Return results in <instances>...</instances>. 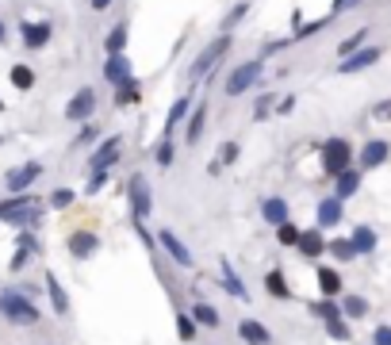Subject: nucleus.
I'll return each mask as SVG.
<instances>
[{"instance_id":"f257e3e1","label":"nucleus","mask_w":391,"mask_h":345,"mask_svg":"<svg viewBox=\"0 0 391 345\" xmlns=\"http://www.w3.org/2000/svg\"><path fill=\"white\" fill-rule=\"evenodd\" d=\"M226 50H230V35L223 31L215 42H208V46L200 50V57H196V62H192V69H188V81H192V85H196V81H203V77H208L211 69H215L219 62H223V54H226Z\"/></svg>"},{"instance_id":"f03ea898","label":"nucleus","mask_w":391,"mask_h":345,"mask_svg":"<svg viewBox=\"0 0 391 345\" xmlns=\"http://www.w3.org/2000/svg\"><path fill=\"white\" fill-rule=\"evenodd\" d=\"M0 315H4L12 326H35V322H39V307H35L27 296H19V292L0 296Z\"/></svg>"},{"instance_id":"7ed1b4c3","label":"nucleus","mask_w":391,"mask_h":345,"mask_svg":"<svg viewBox=\"0 0 391 345\" xmlns=\"http://www.w3.org/2000/svg\"><path fill=\"white\" fill-rule=\"evenodd\" d=\"M257 81H261V57L242 62V66H234L230 77H226V96H242V92H250Z\"/></svg>"},{"instance_id":"20e7f679","label":"nucleus","mask_w":391,"mask_h":345,"mask_svg":"<svg viewBox=\"0 0 391 345\" xmlns=\"http://www.w3.org/2000/svg\"><path fill=\"white\" fill-rule=\"evenodd\" d=\"M349 161H353V150H349V142H345V139H330L322 146V169H326V177H338L341 169H349Z\"/></svg>"},{"instance_id":"39448f33","label":"nucleus","mask_w":391,"mask_h":345,"mask_svg":"<svg viewBox=\"0 0 391 345\" xmlns=\"http://www.w3.org/2000/svg\"><path fill=\"white\" fill-rule=\"evenodd\" d=\"M92 112H96V92L92 89H77L73 100L66 104V119H73V123H89Z\"/></svg>"},{"instance_id":"423d86ee","label":"nucleus","mask_w":391,"mask_h":345,"mask_svg":"<svg viewBox=\"0 0 391 345\" xmlns=\"http://www.w3.org/2000/svg\"><path fill=\"white\" fill-rule=\"evenodd\" d=\"M131 211H134V219H146V215L154 211L150 184H146V177H142V172H134V177H131Z\"/></svg>"},{"instance_id":"0eeeda50","label":"nucleus","mask_w":391,"mask_h":345,"mask_svg":"<svg viewBox=\"0 0 391 345\" xmlns=\"http://www.w3.org/2000/svg\"><path fill=\"white\" fill-rule=\"evenodd\" d=\"M39 172H42V165H39V161L16 165V169L8 172V181H4V184H8V192H16V196H24V192H27V188H31V184H35V177H39Z\"/></svg>"},{"instance_id":"6e6552de","label":"nucleus","mask_w":391,"mask_h":345,"mask_svg":"<svg viewBox=\"0 0 391 345\" xmlns=\"http://www.w3.org/2000/svg\"><path fill=\"white\" fill-rule=\"evenodd\" d=\"M380 54L383 50H376V46H365V50H353V54H345L341 57V73H361V69H368V66H376L380 62Z\"/></svg>"},{"instance_id":"1a4fd4ad","label":"nucleus","mask_w":391,"mask_h":345,"mask_svg":"<svg viewBox=\"0 0 391 345\" xmlns=\"http://www.w3.org/2000/svg\"><path fill=\"white\" fill-rule=\"evenodd\" d=\"M158 242L169 249V257H173V261L181 265V269H192V254H188V246H184V242L176 238L173 230H158Z\"/></svg>"},{"instance_id":"9d476101","label":"nucleus","mask_w":391,"mask_h":345,"mask_svg":"<svg viewBox=\"0 0 391 345\" xmlns=\"http://www.w3.org/2000/svg\"><path fill=\"white\" fill-rule=\"evenodd\" d=\"M238 337L242 342H250V345H273V334H269L257 319H242L238 322Z\"/></svg>"},{"instance_id":"9b49d317","label":"nucleus","mask_w":391,"mask_h":345,"mask_svg":"<svg viewBox=\"0 0 391 345\" xmlns=\"http://www.w3.org/2000/svg\"><path fill=\"white\" fill-rule=\"evenodd\" d=\"M104 77H108L111 85L131 81V62H127V54H108V62H104Z\"/></svg>"},{"instance_id":"f8f14e48","label":"nucleus","mask_w":391,"mask_h":345,"mask_svg":"<svg viewBox=\"0 0 391 345\" xmlns=\"http://www.w3.org/2000/svg\"><path fill=\"white\" fill-rule=\"evenodd\" d=\"M119 154H123V139L116 134V139H108L100 150H96V154H92V169H108V165L116 161Z\"/></svg>"},{"instance_id":"ddd939ff","label":"nucleus","mask_w":391,"mask_h":345,"mask_svg":"<svg viewBox=\"0 0 391 345\" xmlns=\"http://www.w3.org/2000/svg\"><path fill=\"white\" fill-rule=\"evenodd\" d=\"M203 123H208V104H200V107H192V112H188V131H184V142H188V146L200 142Z\"/></svg>"},{"instance_id":"4468645a","label":"nucleus","mask_w":391,"mask_h":345,"mask_svg":"<svg viewBox=\"0 0 391 345\" xmlns=\"http://www.w3.org/2000/svg\"><path fill=\"white\" fill-rule=\"evenodd\" d=\"M357 188H361V172H353V169H341L338 177H334V196H338V200H349Z\"/></svg>"},{"instance_id":"2eb2a0df","label":"nucleus","mask_w":391,"mask_h":345,"mask_svg":"<svg viewBox=\"0 0 391 345\" xmlns=\"http://www.w3.org/2000/svg\"><path fill=\"white\" fill-rule=\"evenodd\" d=\"M96 246H100V242L92 238L89 230H77L73 238H69V254H73L77 261H84V257H92V254H96Z\"/></svg>"},{"instance_id":"dca6fc26","label":"nucleus","mask_w":391,"mask_h":345,"mask_svg":"<svg viewBox=\"0 0 391 345\" xmlns=\"http://www.w3.org/2000/svg\"><path fill=\"white\" fill-rule=\"evenodd\" d=\"M24 42L27 50H42L51 42V24H24Z\"/></svg>"},{"instance_id":"f3484780","label":"nucleus","mask_w":391,"mask_h":345,"mask_svg":"<svg viewBox=\"0 0 391 345\" xmlns=\"http://www.w3.org/2000/svg\"><path fill=\"white\" fill-rule=\"evenodd\" d=\"M388 161V142H368L365 150H361V165H365V169H376V165H383Z\"/></svg>"},{"instance_id":"a211bd4d","label":"nucleus","mask_w":391,"mask_h":345,"mask_svg":"<svg viewBox=\"0 0 391 345\" xmlns=\"http://www.w3.org/2000/svg\"><path fill=\"white\" fill-rule=\"evenodd\" d=\"M295 246H300V254L303 257H318L326 249V242H322V227L318 230H307V234H300V242H295Z\"/></svg>"},{"instance_id":"6ab92c4d","label":"nucleus","mask_w":391,"mask_h":345,"mask_svg":"<svg viewBox=\"0 0 391 345\" xmlns=\"http://www.w3.org/2000/svg\"><path fill=\"white\" fill-rule=\"evenodd\" d=\"M188 112H192V96H188V92H184V96L176 100L173 107H169V119H165V134H173L176 127L184 123V115H188Z\"/></svg>"},{"instance_id":"aec40b11","label":"nucleus","mask_w":391,"mask_h":345,"mask_svg":"<svg viewBox=\"0 0 391 345\" xmlns=\"http://www.w3.org/2000/svg\"><path fill=\"white\" fill-rule=\"evenodd\" d=\"M338 222H341V200L338 196L322 200L318 204V227H338Z\"/></svg>"},{"instance_id":"412c9836","label":"nucleus","mask_w":391,"mask_h":345,"mask_svg":"<svg viewBox=\"0 0 391 345\" xmlns=\"http://www.w3.org/2000/svg\"><path fill=\"white\" fill-rule=\"evenodd\" d=\"M261 215H265V222L280 227V222L288 219V204H284L280 196H273V200H265V204H261Z\"/></svg>"},{"instance_id":"4be33fe9","label":"nucleus","mask_w":391,"mask_h":345,"mask_svg":"<svg viewBox=\"0 0 391 345\" xmlns=\"http://www.w3.org/2000/svg\"><path fill=\"white\" fill-rule=\"evenodd\" d=\"M127 39H131L127 24H116V27H111V35L104 39V50H108V54H123V50H127Z\"/></svg>"},{"instance_id":"5701e85b","label":"nucleus","mask_w":391,"mask_h":345,"mask_svg":"<svg viewBox=\"0 0 391 345\" xmlns=\"http://www.w3.org/2000/svg\"><path fill=\"white\" fill-rule=\"evenodd\" d=\"M265 288H269V296H276V299H291V288H288V280H284L280 269H273L265 276Z\"/></svg>"},{"instance_id":"b1692460","label":"nucleus","mask_w":391,"mask_h":345,"mask_svg":"<svg viewBox=\"0 0 391 345\" xmlns=\"http://www.w3.org/2000/svg\"><path fill=\"white\" fill-rule=\"evenodd\" d=\"M46 292H51V303H54V311L58 315H66L69 311V299H66V292H62V284H58V276H46Z\"/></svg>"},{"instance_id":"393cba45","label":"nucleus","mask_w":391,"mask_h":345,"mask_svg":"<svg viewBox=\"0 0 391 345\" xmlns=\"http://www.w3.org/2000/svg\"><path fill=\"white\" fill-rule=\"evenodd\" d=\"M349 242H353V249H357V254H372V249H376V234L368 227H357Z\"/></svg>"},{"instance_id":"a878e982","label":"nucleus","mask_w":391,"mask_h":345,"mask_svg":"<svg viewBox=\"0 0 391 345\" xmlns=\"http://www.w3.org/2000/svg\"><path fill=\"white\" fill-rule=\"evenodd\" d=\"M8 81L16 85L19 92H27V89L35 85V73H31V66H12V69H8Z\"/></svg>"},{"instance_id":"bb28decb","label":"nucleus","mask_w":391,"mask_h":345,"mask_svg":"<svg viewBox=\"0 0 391 345\" xmlns=\"http://www.w3.org/2000/svg\"><path fill=\"white\" fill-rule=\"evenodd\" d=\"M318 288H322V296H338L341 292V276L334 269H318Z\"/></svg>"},{"instance_id":"cd10ccee","label":"nucleus","mask_w":391,"mask_h":345,"mask_svg":"<svg viewBox=\"0 0 391 345\" xmlns=\"http://www.w3.org/2000/svg\"><path fill=\"white\" fill-rule=\"evenodd\" d=\"M192 319L200 322V326H219V311L211 303H196L192 307Z\"/></svg>"},{"instance_id":"c85d7f7f","label":"nucleus","mask_w":391,"mask_h":345,"mask_svg":"<svg viewBox=\"0 0 391 345\" xmlns=\"http://www.w3.org/2000/svg\"><path fill=\"white\" fill-rule=\"evenodd\" d=\"M223 284L230 288V292H234V296H238V299H250V292H246V284H242V280L234 276V269H230V265H226V261H223Z\"/></svg>"},{"instance_id":"c756f323","label":"nucleus","mask_w":391,"mask_h":345,"mask_svg":"<svg viewBox=\"0 0 391 345\" xmlns=\"http://www.w3.org/2000/svg\"><path fill=\"white\" fill-rule=\"evenodd\" d=\"M246 12H250V0H242V4H234L230 12H226V19H223V31H234V27L246 19Z\"/></svg>"},{"instance_id":"7c9ffc66","label":"nucleus","mask_w":391,"mask_h":345,"mask_svg":"<svg viewBox=\"0 0 391 345\" xmlns=\"http://www.w3.org/2000/svg\"><path fill=\"white\" fill-rule=\"evenodd\" d=\"M326 249H330L338 261H349V257H357V249H353V242H345V238H338V242H326Z\"/></svg>"},{"instance_id":"2f4dec72","label":"nucleus","mask_w":391,"mask_h":345,"mask_svg":"<svg viewBox=\"0 0 391 345\" xmlns=\"http://www.w3.org/2000/svg\"><path fill=\"white\" fill-rule=\"evenodd\" d=\"M341 311L349 315V319H361V315L368 311V303L361 296H345V299H341Z\"/></svg>"},{"instance_id":"473e14b6","label":"nucleus","mask_w":391,"mask_h":345,"mask_svg":"<svg viewBox=\"0 0 391 345\" xmlns=\"http://www.w3.org/2000/svg\"><path fill=\"white\" fill-rule=\"evenodd\" d=\"M176 334H181V342H192L196 337V319L192 315H176Z\"/></svg>"},{"instance_id":"72a5a7b5","label":"nucleus","mask_w":391,"mask_h":345,"mask_svg":"<svg viewBox=\"0 0 391 345\" xmlns=\"http://www.w3.org/2000/svg\"><path fill=\"white\" fill-rule=\"evenodd\" d=\"M276 238H280V246H295V242H300V230H295L288 219H284L280 227H276Z\"/></svg>"},{"instance_id":"f704fd0d","label":"nucleus","mask_w":391,"mask_h":345,"mask_svg":"<svg viewBox=\"0 0 391 345\" xmlns=\"http://www.w3.org/2000/svg\"><path fill=\"white\" fill-rule=\"evenodd\" d=\"M131 100H138V89H134V77H131V81H123V85L116 89V104H119V107H123V104H131Z\"/></svg>"},{"instance_id":"c9c22d12","label":"nucleus","mask_w":391,"mask_h":345,"mask_svg":"<svg viewBox=\"0 0 391 345\" xmlns=\"http://www.w3.org/2000/svg\"><path fill=\"white\" fill-rule=\"evenodd\" d=\"M276 96L273 92H265V96H257V104H253V119H269V112H273Z\"/></svg>"},{"instance_id":"e433bc0d","label":"nucleus","mask_w":391,"mask_h":345,"mask_svg":"<svg viewBox=\"0 0 391 345\" xmlns=\"http://www.w3.org/2000/svg\"><path fill=\"white\" fill-rule=\"evenodd\" d=\"M326 330H330V337H338V342H345V337H349V326L341 322V315H334V319H326Z\"/></svg>"},{"instance_id":"4c0bfd02","label":"nucleus","mask_w":391,"mask_h":345,"mask_svg":"<svg viewBox=\"0 0 391 345\" xmlns=\"http://www.w3.org/2000/svg\"><path fill=\"white\" fill-rule=\"evenodd\" d=\"M365 39H368V31L361 27L357 35H349V39L341 42V46H338V54H353V50H361V42H365Z\"/></svg>"},{"instance_id":"58836bf2","label":"nucleus","mask_w":391,"mask_h":345,"mask_svg":"<svg viewBox=\"0 0 391 345\" xmlns=\"http://www.w3.org/2000/svg\"><path fill=\"white\" fill-rule=\"evenodd\" d=\"M104 184H108V169H92V181H89V188H84V192H89V196H96Z\"/></svg>"},{"instance_id":"ea45409f","label":"nucleus","mask_w":391,"mask_h":345,"mask_svg":"<svg viewBox=\"0 0 391 345\" xmlns=\"http://www.w3.org/2000/svg\"><path fill=\"white\" fill-rule=\"evenodd\" d=\"M173 146H176L173 139H161V142H158V165H169V161H173Z\"/></svg>"},{"instance_id":"a19ab883","label":"nucleus","mask_w":391,"mask_h":345,"mask_svg":"<svg viewBox=\"0 0 391 345\" xmlns=\"http://www.w3.org/2000/svg\"><path fill=\"white\" fill-rule=\"evenodd\" d=\"M69 204H73V192H69V188L51 192V207H69Z\"/></svg>"},{"instance_id":"79ce46f5","label":"nucleus","mask_w":391,"mask_h":345,"mask_svg":"<svg viewBox=\"0 0 391 345\" xmlns=\"http://www.w3.org/2000/svg\"><path fill=\"white\" fill-rule=\"evenodd\" d=\"M238 161V142H223V154H219V165Z\"/></svg>"},{"instance_id":"37998d69","label":"nucleus","mask_w":391,"mask_h":345,"mask_svg":"<svg viewBox=\"0 0 391 345\" xmlns=\"http://www.w3.org/2000/svg\"><path fill=\"white\" fill-rule=\"evenodd\" d=\"M318 27H326V19H315V24H300V27H295V39H307V35H315Z\"/></svg>"},{"instance_id":"c03bdc74","label":"nucleus","mask_w":391,"mask_h":345,"mask_svg":"<svg viewBox=\"0 0 391 345\" xmlns=\"http://www.w3.org/2000/svg\"><path fill=\"white\" fill-rule=\"evenodd\" d=\"M92 139H96V123H84L81 134L73 139V146H84V142H92Z\"/></svg>"},{"instance_id":"a18cd8bd","label":"nucleus","mask_w":391,"mask_h":345,"mask_svg":"<svg viewBox=\"0 0 391 345\" xmlns=\"http://www.w3.org/2000/svg\"><path fill=\"white\" fill-rule=\"evenodd\" d=\"M315 311L322 315V319H334V315H338V303H334V299H322V303H318Z\"/></svg>"},{"instance_id":"49530a36","label":"nucleus","mask_w":391,"mask_h":345,"mask_svg":"<svg viewBox=\"0 0 391 345\" xmlns=\"http://www.w3.org/2000/svg\"><path fill=\"white\" fill-rule=\"evenodd\" d=\"M372 115L376 119H391V100H380V104L372 107Z\"/></svg>"},{"instance_id":"de8ad7c7","label":"nucleus","mask_w":391,"mask_h":345,"mask_svg":"<svg viewBox=\"0 0 391 345\" xmlns=\"http://www.w3.org/2000/svg\"><path fill=\"white\" fill-rule=\"evenodd\" d=\"M376 345H391V326H380V330H376Z\"/></svg>"},{"instance_id":"09e8293b","label":"nucleus","mask_w":391,"mask_h":345,"mask_svg":"<svg viewBox=\"0 0 391 345\" xmlns=\"http://www.w3.org/2000/svg\"><path fill=\"white\" fill-rule=\"evenodd\" d=\"M291 107H295V96H284V100H280V104H276V112H280V115H288V112H291Z\"/></svg>"},{"instance_id":"8fccbe9b","label":"nucleus","mask_w":391,"mask_h":345,"mask_svg":"<svg viewBox=\"0 0 391 345\" xmlns=\"http://www.w3.org/2000/svg\"><path fill=\"white\" fill-rule=\"evenodd\" d=\"M353 4H361V0H334V12H345V8H353Z\"/></svg>"},{"instance_id":"3c124183","label":"nucleus","mask_w":391,"mask_h":345,"mask_svg":"<svg viewBox=\"0 0 391 345\" xmlns=\"http://www.w3.org/2000/svg\"><path fill=\"white\" fill-rule=\"evenodd\" d=\"M108 4H111V0H92V8H96V12H104Z\"/></svg>"},{"instance_id":"603ef678","label":"nucleus","mask_w":391,"mask_h":345,"mask_svg":"<svg viewBox=\"0 0 391 345\" xmlns=\"http://www.w3.org/2000/svg\"><path fill=\"white\" fill-rule=\"evenodd\" d=\"M0 42H4V24H0Z\"/></svg>"},{"instance_id":"864d4df0","label":"nucleus","mask_w":391,"mask_h":345,"mask_svg":"<svg viewBox=\"0 0 391 345\" xmlns=\"http://www.w3.org/2000/svg\"><path fill=\"white\" fill-rule=\"evenodd\" d=\"M0 112H4V100H0Z\"/></svg>"},{"instance_id":"5fc2aeb1","label":"nucleus","mask_w":391,"mask_h":345,"mask_svg":"<svg viewBox=\"0 0 391 345\" xmlns=\"http://www.w3.org/2000/svg\"><path fill=\"white\" fill-rule=\"evenodd\" d=\"M0 146H4V139H0Z\"/></svg>"}]
</instances>
